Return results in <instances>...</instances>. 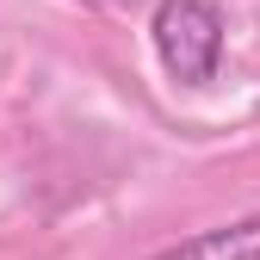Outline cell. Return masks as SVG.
<instances>
[{"label": "cell", "mask_w": 260, "mask_h": 260, "mask_svg": "<svg viewBox=\"0 0 260 260\" xmlns=\"http://www.w3.org/2000/svg\"><path fill=\"white\" fill-rule=\"evenodd\" d=\"M155 56L180 87H205L217 75V56H223V13L211 0H161L155 19Z\"/></svg>", "instance_id": "6da1fadb"}, {"label": "cell", "mask_w": 260, "mask_h": 260, "mask_svg": "<svg viewBox=\"0 0 260 260\" xmlns=\"http://www.w3.org/2000/svg\"><path fill=\"white\" fill-rule=\"evenodd\" d=\"M155 260H260V217L223 223V230H205V236H186L174 248H161Z\"/></svg>", "instance_id": "7a4b0ae2"}]
</instances>
